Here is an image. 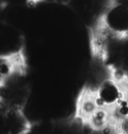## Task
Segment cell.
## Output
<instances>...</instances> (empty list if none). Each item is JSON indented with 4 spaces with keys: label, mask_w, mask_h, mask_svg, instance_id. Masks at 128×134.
I'll return each mask as SVG.
<instances>
[{
    "label": "cell",
    "mask_w": 128,
    "mask_h": 134,
    "mask_svg": "<svg viewBox=\"0 0 128 134\" xmlns=\"http://www.w3.org/2000/svg\"><path fill=\"white\" fill-rule=\"evenodd\" d=\"M94 92L98 106L108 110L126 96L122 85L113 77L104 80Z\"/></svg>",
    "instance_id": "1"
},
{
    "label": "cell",
    "mask_w": 128,
    "mask_h": 134,
    "mask_svg": "<svg viewBox=\"0 0 128 134\" xmlns=\"http://www.w3.org/2000/svg\"><path fill=\"white\" fill-rule=\"evenodd\" d=\"M100 108L97 104L94 92L90 89H85L80 95L77 103L76 115L80 120L86 123L97 109Z\"/></svg>",
    "instance_id": "2"
},
{
    "label": "cell",
    "mask_w": 128,
    "mask_h": 134,
    "mask_svg": "<svg viewBox=\"0 0 128 134\" xmlns=\"http://www.w3.org/2000/svg\"><path fill=\"white\" fill-rule=\"evenodd\" d=\"M14 34L9 27L0 22V57H13L18 54L16 50Z\"/></svg>",
    "instance_id": "3"
},
{
    "label": "cell",
    "mask_w": 128,
    "mask_h": 134,
    "mask_svg": "<svg viewBox=\"0 0 128 134\" xmlns=\"http://www.w3.org/2000/svg\"><path fill=\"white\" fill-rule=\"evenodd\" d=\"M0 57V86L19 69V63L15 61V56Z\"/></svg>",
    "instance_id": "4"
},
{
    "label": "cell",
    "mask_w": 128,
    "mask_h": 134,
    "mask_svg": "<svg viewBox=\"0 0 128 134\" xmlns=\"http://www.w3.org/2000/svg\"><path fill=\"white\" fill-rule=\"evenodd\" d=\"M36 3L41 2V1H48V0H34Z\"/></svg>",
    "instance_id": "5"
}]
</instances>
